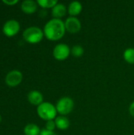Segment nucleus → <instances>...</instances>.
I'll return each mask as SVG.
<instances>
[{
	"instance_id": "obj_1",
	"label": "nucleus",
	"mask_w": 134,
	"mask_h": 135,
	"mask_svg": "<svg viewBox=\"0 0 134 135\" xmlns=\"http://www.w3.org/2000/svg\"><path fill=\"white\" fill-rule=\"evenodd\" d=\"M44 36L51 41H57L61 40L65 33V23L62 19L52 18L49 20L43 27Z\"/></svg>"
},
{
	"instance_id": "obj_2",
	"label": "nucleus",
	"mask_w": 134,
	"mask_h": 135,
	"mask_svg": "<svg viewBox=\"0 0 134 135\" xmlns=\"http://www.w3.org/2000/svg\"><path fill=\"white\" fill-rule=\"evenodd\" d=\"M36 112L38 116L46 122L55 119L58 114L56 107L50 102H43L39 105L36 108Z\"/></svg>"
},
{
	"instance_id": "obj_3",
	"label": "nucleus",
	"mask_w": 134,
	"mask_h": 135,
	"mask_svg": "<svg viewBox=\"0 0 134 135\" xmlns=\"http://www.w3.org/2000/svg\"><path fill=\"white\" fill-rule=\"evenodd\" d=\"M44 36L43 31L36 26H30L25 28L23 32V38L24 40L32 44L39 43Z\"/></svg>"
},
{
	"instance_id": "obj_4",
	"label": "nucleus",
	"mask_w": 134,
	"mask_h": 135,
	"mask_svg": "<svg viewBox=\"0 0 134 135\" xmlns=\"http://www.w3.org/2000/svg\"><path fill=\"white\" fill-rule=\"evenodd\" d=\"M56 109L59 115L66 116L70 114L74 108V101L73 99L68 97H64L60 98L56 103Z\"/></svg>"
},
{
	"instance_id": "obj_5",
	"label": "nucleus",
	"mask_w": 134,
	"mask_h": 135,
	"mask_svg": "<svg viewBox=\"0 0 134 135\" xmlns=\"http://www.w3.org/2000/svg\"><path fill=\"white\" fill-rule=\"evenodd\" d=\"M20 23L15 19H9L2 25V32L7 37H13L16 36L20 32Z\"/></svg>"
},
{
	"instance_id": "obj_6",
	"label": "nucleus",
	"mask_w": 134,
	"mask_h": 135,
	"mask_svg": "<svg viewBox=\"0 0 134 135\" xmlns=\"http://www.w3.org/2000/svg\"><path fill=\"white\" fill-rule=\"evenodd\" d=\"M53 56L58 61H64L71 54V49L66 44H58L53 49Z\"/></svg>"
},
{
	"instance_id": "obj_7",
	"label": "nucleus",
	"mask_w": 134,
	"mask_h": 135,
	"mask_svg": "<svg viewBox=\"0 0 134 135\" xmlns=\"http://www.w3.org/2000/svg\"><path fill=\"white\" fill-rule=\"evenodd\" d=\"M23 80V74L20 70H13L9 71L6 78H5V81L6 84L9 87H16L19 85Z\"/></svg>"
},
{
	"instance_id": "obj_8",
	"label": "nucleus",
	"mask_w": 134,
	"mask_h": 135,
	"mask_svg": "<svg viewBox=\"0 0 134 135\" xmlns=\"http://www.w3.org/2000/svg\"><path fill=\"white\" fill-rule=\"evenodd\" d=\"M66 31L71 33L75 34L81 31V22L77 17H69L64 21Z\"/></svg>"
},
{
	"instance_id": "obj_9",
	"label": "nucleus",
	"mask_w": 134,
	"mask_h": 135,
	"mask_svg": "<svg viewBox=\"0 0 134 135\" xmlns=\"http://www.w3.org/2000/svg\"><path fill=\"white\" fill-rule=\"evenodd\" d=\"M38 8L37 2L33 0H24L21 4V9L25 14H33Z\"/></svg>"
},
{
	"instance_id": "obj_10",
	"label": "nucleus",
	"mask_w": 134,
	"mask_h": 135,
	"mask_svg": "<svg viewBox=\"0 0 134 135\" xmlns=\"http://www.w3.org/2000/svg\"><path fill=\"white\" fill-rule=\"evenodd\" d=\"M27 98H28V101L31 104L37 106V107L44 102L43 94L37 90H32L29 92L27 96Z\"/></svg>"
},
{
	"instance_id": "obj_11",
	"label": "nucleus",
	"mask_w": 134,
	"mask_h": 135,
	"mask_svg": "<svg viewBox=\"0 0 134 135\" xmlns=\"http://www.w3.org/2000/svg\"><path fill=\"white\" fill-rule=\"evenodd\" d=\"M83 6L82 4L78 1L71 2L67 6V12L70 15V17H77L82 11Z\"/></svg>"
},
{
	"instance_id": "obj_12",
	"label": "nucleus",
	"mask_w": 134,
	"mask_h": 135,
	"mask_svg": "<svg viewBox=\"0 0 134 135\" xmlns=\"http://www.w3.org/2000/svg\"><path fill=\"white\" fill-rule=\"evenodd\" d=\"M67 13V7L62 3H58L51 9V14L53 18L61 19Z\"/></svg>"
},
{
	"instance_id": "obj_13",
	"label": "nucleus",
	"mask_w": 134,
	"mask_h": 135,
	"mask_svg": "<svg viewBox=\"0 0 134 135\" xmlns=\"http://www.w3.org/2000/svg\"><path fill=\"white\" fill-rule=\"evenodd\" d=\"M54 122L56 124V128H58L60 131H66L70 126V122L69 119L64 115L57 116L54 119Z\"/></svg>"
},
{
	"instance_id": "obj_14",
	"label": "nucleus",
	"mask_w": 134,
	"mask_h": 135,
	"mask_svg": "<svg viewBox=\"0 0 134 135\" xmlns=\"http://www.w3.org/2000/svg\"><path fill=\"white\" fill-rule=\"evenodd\" d=\"M41 130L35 123H28L24 128V135H39Z\"/></svg>"
},
{
	"instance_id": "obj_15",
	"label": "nucleus",
	"mask_w": 134,
	"mask_h": 135,
	"mask_svg": "<svg viewBox=\"0 0 134 135\" xmlns=\"http://www.w3.org/2000/svg\"><path fill=\"white\" fill-rule=\"evenodd\" d=\"M123 58L125 61L129 64H134V48L129 47L124 51Z\"/></svg>"
},
{
	"instance_id": "obj_16",
	"label": "nucleus",
	"mask_w": 134,
	"mask_h": 135,
	"mask_svg": "<svg viewBox=\"0 0 134 135\" xmlns=\"http://www.w3.org/2000/svg\"><path fill=\"white\" fill-rule=\"evenodd\" d=\"M36 2L38 6L43 9H52L58 3L57 0H38Z\"/></svg>"
},
{
	"instance_id": "obj_17",
	"label": "nucleus",
	"mask_w": 134,
	"mask_h": 135,
	"mask_svg": "<svg viewBox=\"0 0 134 135\" xmlns=\"http://www.w3.org/2000/svg\"><path fill=\"white\" fill-rule=\"evenodd\" d=\"M85 50L82 46L79 44H76L71 48V55L75 58H80L84 55Z\"/></svg>"
},
{
	"instance_id": "obj_18",
	"label": "nucleus",
	"mask_w": 134,
	"mask_h": 135,
	"mask_svg": "<svg viewBox=\"0 0 134 135\" xmlns=\"http://www.w3.org/2000/svg\"><path fill=\"white\" fill-rule=\"evenodd\" d=\"M56 128V124L54 120H49L46 122V125H45V129L50 131H54V129Z\"/></svg>"
},
{
	"instance_id": "obj_19",
	"label": "nucleus",
	"mask_w": 134,
	"mask_h": 135,
	"mask_svg": "<svg viewBox=\"0 0 134 135\" xmlns=\"http://www.w3.org/2000/svg\"><path fill=\"white\" fill-rule=\"evenodd\" d=\"M18 0H2V3L7 5V6H14L15 4L18 3Z\"/></svg>"
},
{
	"instance_id": "obj_20",
	"label": "nucleus",
	"mask_w": 134,
	"mask_h": 135,
	"mask_svg": "<svg viewBox=\"0 0 134 135\" xmlns=\"http://www.w3.org/2000/svg\"><path fill=\"white\" fill-rule=\"evenodd\" d=\"M39 135H57L56 133H54V131H47L46 129H43L41 130L40 133Z\"/></svg>"
},
{
	"instance_id": "obj_21",
	"label": "nucleus",
	"mask_w": 134,
	"mask_h": 135,
	"mask_svg": "<svg viewBox=\"0 0 134 135\" xmlns=\"http://www.w3.org/2000/svg\"><path fill=\"white\" fill-rule=\"evenodd\" d=\"M129 112H130V114L133 117H134V101L133 103H131V104L130 105Z\"/></svg>"
}]
</instances>
